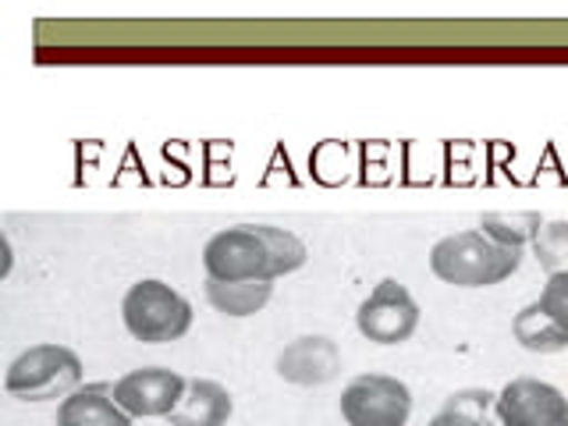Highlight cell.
<instances>
[{
  "label": "cell",
  "instance_id": "6da1fadb",
  "mask_svg": "<svg viewBox=\"0 0 568 426\" xmlns=\"http://www.w3.org/2000/svg\"><path fill=\"white\" fill-rule=\"evenodd\" d=\"M306 242L284 227L239 224L203 245V271L213 281H277L306 266Z\"/></svg>",
  "mask_w": 568,
  "mask_h": 426
},
{
  "label": "cell",
  "instance_id": "7a4b0ae2",
  "mask_svg": "<svg viewBox=\"0 0 568 426\" xmlns=\"http://www.w3.org/2000/svg\"><path fill=\"white\" fill-rule=\"evenodd\" d=\"M519 263H523L519 248L497 245L479 227L444 235L430 248L434 277H440L444 284H455V288H494V284L508 281L519 271Z\"/></svg>",
  "mask_w": 568,
  "mask_h": 426
},
{
  "label": "cell",
  "instance_id": "3957f363",
  "mask_svg": "<svg viewBox=\"0 0 568 426\" xmlns=\"http://www.w3.org/2000/svg\"><path fill=\"white\" fill-rule=\"evenodd\" d=\"M121 320L135 342L142 345H168L185 337L192 327V302L174 292L168 281H135L121 298Z\"/></svg>",
  "mask_w": 568,
  "mask_h": 426
},
{
  "label": "cell",
  "instance_id": "277c9868",
  "mask_svg": "<svg viewBox=\"0 0 568 426\" xmlns=\"http://www.w3.org/2000/svg\"><path fill=\"white\" fill-rule=\"evenodd\" d=\"M4 387L11 398L22 402H64L71 390L82 387V359L68 345L43 342L29 345L14 355L4 373Z\"/></svg>",
  "mask_w": 568,
  "mask_h": 426
},
{
  "label": "cell",
  "instance_id": "5b68a950",
  "mask_svg": "<svg viewBox=\"0 0 568 426\" xmlns=\"http://www.w3.org/2000/svg\"><path fill=\"white\" fill-rule=\"evenodd\" d=\"M342 416L348 426H405L413 416V390L387 373H359L342 390Z\"/></svg>",
  "mask_w": 568,
  "mask_h": 426
},
{
  "label": "cell",
  "instance_id": "8992f818",
  "mask_svg": "<svg viewBox=\"0 0 568 426\" xmlns=\"http://www.w3.org/2000/svg\"><path fill=\"white\" fill-rule=\"evenodd\" d=\"M355 327L373 345H402L419 327V302L405 284H398L395 277H384L363 298L359 313H355Z\"/></svg>",
  "mask_w": 568,
  "mask_h": 426
},
{
  "label": "cell",
  "instance_id": "52a82bcc",
  "mask_svg": "<svg viewBox=\"0 0 568 426\" xmlns=\"http://www.w3.org/2000/svg\"><path fill=\"white\" fill-rule=\"evenodd\" d=\"M189 381L178 369L168 366H142L129 369L114 381V398L132 419H168L178 402H182Z\"/></svg>",
  "mask_w": 568,
  "mask_h": 426
},
{
  "label": "cell",
  "instance_id": "ba28073f",
  "mask_svg": "<svg viewBox=\"0 0 568 426\" xmlns=\"http://www.w3.org/2000/svg\"><path fill=\"white\" fill-rule=\"evenodd\" d=\"M501 426H568V398L555 384L537 377H515L494 402Z\"/></svg>",
  "mask_w": 568,
  "mask_h": 426
},
{
  "label": "cell",
  "instance_id": "9c48e42d",
  "mask_svg": "<svg viewBox=\"0 0 568 426\" xmlns=\"http://www.w3.org/2000/svg\"><path fill=\"white\" fill-rule=\"evenodd\" d=\"M277 377L295 387H324L342 377V348L327 334L295 337L277 352Z\"/></svg>",
  "mask_w": 568,
  "mask_h": 426
},
{
  "label": "cell",
  "instance_id": "30bf717a",
  "mask_svg": "<svg viewBox=\"0 0 568 426\" xmlns=\"http://www.w3.org/2000/svg\"><path fill=\"white\" fill-rule=\"evenodd\" d=\"M135 419L114 398V384H85L58 405V426H132Z\"/></svg>",
  "mask_w": 568,
  "mask_h": 426
},
{
  "label": "cell",
  "instance_id": "8fae6325",
  "mask_svg": "<svg viewBox=\"0 0 568 426\" xmlns=\"http://www.w3.org/2000/svg\"><path fill=\"white\" fill-rule=\"evenodd\" d=\"M231 413H235V398L231 390L217 381L192 377L182 402L168 416L171 426H227Z\"/></svg>",
  "mask_w": 568,
  "mask_h": 426
},
{
  "label": "cell",
  "instance_id": "7c38bea8",
  "mask_svg": "<svg viewBox=\"0 0 568 426\" xmlns=\"http://www.w3.org/2000/svg\"><path fill=\"white\" fill-rule=\"evenodd\" d=\"M206 302L224 316H256L274 298V281H213L206 277Z\"/></svg>",
  "mask_w": 568,
  "mask_h": 426
},
{
  "label": "cell",
  "instance_id": "4fadbf2b",
  "mask_svg": "<svg viewBox=\"0 0 568 426\" xmlns=\"http://www.w3.org/2000/svg\"><path fill=\"white\" fill-rule=\"evenodd\" d=\"M511 334L526 352H537V355H558L568 348V331L540 306V302H529V306L515 313Z\"/></svg>",
  "mask_w": 568,
  "mask_h": 426
},
{
  "label": "cell",
  "instance_id": "5bb4252c",
  "mask_svg": "<svg viewBox=\"0 0 568 426\" xmlns=\"http://www.w3.org/2000/svg\"><path fill=\"white\" fill-rule=\"evenodd\" d=\"M494 402L497 395L487 387H466L444 398L426 426H494Z\"/></svg>",
  "mask_w": 568,
  "mask_h": 426
},
{
  "label": "cell",
  "instance_id": "9a60e30c",
  "mask_svg": "<svg viewBox=\"0 0 568 426\" xmlns=\"http://www.w3.org/2000/svg\"><path fill=\"white\" fill-rule=\"evenodd\" d=\"M544 227V217L537 210H490L479 217V231H484L487 239H494L497 245L505 248H523L532 245V239L540 235Z\"/></svg>",
  "mask_w": 568,
  "mask_h": 426
},
{
  "label": "cell",
  "instance_id": "2e32d148",
  "mask_svg": "<svg viewBox=\"0 0 568 426\" xmlns=\"http://www.w3.org/2000/svg\"><path fill=\"white\" fill-rule=\"evenodd\" d=\"M532 256L550 274H568V221H544L540 235L532 239Z\"/></svg>",
  "mask_w": 568,
  "mask_h": 426
},
{
  "label": "cell",
  "instance_id": "e0dca14e",
  "mask_svg": "<svg viewBox=\"0 0 568 426\" xmlns=\"http://www.w3.org/2000/svg\"><path fill=\"white\" fill-rule=\"evenodd\" d=\"M537 302L568 331V274H550Z\"/></svg>",
  "mask_w": 568,
  "mask_h": 426
}]
</instances>
